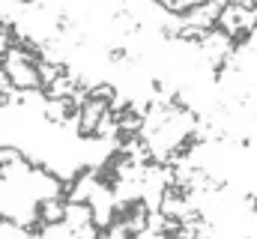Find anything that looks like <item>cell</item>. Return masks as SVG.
Wrapping results in <instances>:
<instances>
[{
	"label": "cell",
	"mask_w": 257,
	"mask_h": 239,
	"mask_svg": "<svg viewBox=\"0 0 257 239\" xmlns=\"http://www.w3.org/2000/svg\"><path fill=\"white\" fill-rule=\"evenodd\" d=\"M108 108H111V102L96 99V96H87L81 102V108H78V120H75L78 138H96V129H99V123H102Z\"/></svg>",
	"instance_id": "obj_1"
},
{
	"label": "cell",
	"mask_w": 257,
	"mask_h": 239,
	"mask_svg": "<svg viewBox=\"0 0 257 239\" xmlns=\"http://www.w3.org/2000/svg\"><path fill=\"white\" fill-rule=\"evenodd\" d=\"M66 197H45L39 200V227L42 224H57V221H66Z\"/></svg>",
	"instance_id": "obj_2"
}]
</instances>
